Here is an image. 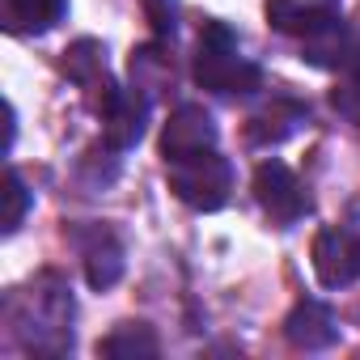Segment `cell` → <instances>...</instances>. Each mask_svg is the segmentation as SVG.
<instances>
[{
    "instance_id": "6da1fadb",
    "label": "cell",
    "mask_w": 360,
    "mask_h": 360,
    "mask_svg": "<svg viewBox=\"0 0 360 360\" xmlns=\"http://www.w3.org/2000/svg\"><path fill=\"white\" fill-rule=\"evenodd\" d=\"M9 322L18 339L39 356L72 352V288L56 271H43L26 292L9 301Z\"/></svg>"
},
{
    "instance_id": "7a4b0ae2",
    "label": "cell",
    "mask_w": 360,
    "mask_h": 360,
    "mask_svg": "<svg viewBox=\"0 0 360 360\" xmlns=\"http://www.w3.org/2000/svg\"><path fill=\"white\" fill-rule=\"evenodd\" d=\"M195 81L217 98H246L263 89V68L242 56V43L225 22H204L195 47Z\"/></svg>"
},
{
    "instance_id": "3957f363",
    "label": "cell",
    "mask_w": 360,
    "mask_h": 360,
    "mask_svg": "<svg viewBox=\"0 0 360 360\" xmlns=\"http://www.w3.org/2000/svg\"><path fill=\"white\" fill-rule=\"evenodd\" d=\"M165 178H169V191L195 212H221L233 195V165L229 157H221V148L165 161Z\"/></svg>"
},
{
    "instance_id": "277c9868",
    "label": "cell",
    "mask_w": 360,
    "mask_h": 360,
    "mask_svg": "<svg viewBox=\"0 0 360 360\" xmlns=\"http://www.w3.org/2000/svg\"><path fill=\"white\" fill-rule=\"evenodd\" d=\"M255 200H259V208L271 217V225H280V229L305 221L309 208H314L305 183H301V178H297L284 161H276V157L259 161V169H255Z\"/></svg>"
},
{
    "instance_id": "5b68a950",
    "label": "cell",
    "mask_w": 360,
    "mask_h": 360,
    "mask_svg": "<svg viewBox=\"0 0 360 360\" xmlns=\"http://www.w3.org/2000/svg\"><path fill=\"white\" fill-rule=\"evenodd\" d=\"M267 22L288 39L318 43L343 26V0H267Z\"/></svg>"
},
{
    "instance_id": "8992f818",
    "label": "cell",
    "mask_w": 360,
    "mask_h": 360,
    "mask_svg": "<svg viewBox=\"0 0 360 360\" xmlns=\"http://www.w3.org/2000/svg\"><path fill=\"white\" fill-rule=\"evenodd\" d=\"M98 115H102V140H106V148L127 153V148L140 144V136L148 127V94L136 89V85H115L110 98L98 106Z\"/></svg>"
},
{
    "instance_id": "52a82bcc",
    "label": "cell",
    "mask_w": 360,
    "mask_h": 360,
    "mask_svg": "<svg viewBox=\"0 0 360 360\" xmlns=\"http://www.w3.org/2000/svg\"><path fill=\"white\" fill-rule=\"evenodd\" d=\"M314 276L322 288H347L360 280V233L352 229H322L314 238Z\"/></svg>"
},
{
    "instance_id": "ba28073f",
    "label": "cell",
    "mask_w": 360,
    "mask_h": 360,
    "mask_svg": "<svg viewBox=\"0 0 360 360\" xmlns=\"http://www.w3.org/2000/svg\"><path fill=\"white\" fill-rule=\"evenodd\" d=\"M217 119L187 102V106H178L169 119H165V131H161V157L174 161V157H187V153H204V148H217Z\"/></svg>"
},
{
    "instance_id": "9c48e42d",
    "label": "cell",
    "mask_w": 360,
    "mask_h": 360,
    "mask_svg": "<svg viewBox=\"0 0 360 360\" xmlns=\"http://www.w3.org/2000/svg\"><path fill=\"white\" fill-rule=\"evenodd\" d=\"M284 335H288V343L301 347V352H326V347L339 343V318H335L330 305L305 297V301H297L292 314L284 318Z\"/></svg>"
},
{
    "instance_id": "30bf717a",
    "label": "cell",
    "mask_w": 360,
    "mask_h": 360,
    "mask_svg": "<svg viewBox=\"0 0 360 360\" xmlns=\"http://www.w3.org/2000/svg\"><path fill=\"white\" fill-rule=\"evenodd\" d=\"M64 72H68L72 85H81V89L89 94L94 110H98V106L110 98V89H115V81H110V72H106V47L94 43V39H81V43H72V47L64 51Z\"/></svg>"
},
{
    "instance_id": "8fae6325",
    "label": "cell",
    "mask_w": 360,
    "mask_h": 360,
    "mask_svg": "<svg viewBox=\"0 0 360 360\" xmlns=\"http://www.w3.org/2000/svg\"><path fill=\"white\" fill-rule=\"evenodd\" d=\"M309 119V110L297 102V98H284V94H276L263 110H255L250 115V127H246V140L250 144H280V140H288L301 123Z\"/></svg>"
},
{
    "instance_id": "7c38bea8",
    "label": "cell",
    "mask_w": 360,
    "mask_h": 360,
    "mask_svg": "<svg viewBox=\"0 0 360 360\" xmlns=\"http://www.w3.org/2000/svg\"><path fill=\"white\" fill-rule=\"evenodd\" d=\"M81 259H85V280H89V288H110V284H119V276H123V246H119V238L110 233V229H89L85 238H81Z\"/></svg>"
},
{
    "instance_id": "4fadbf2b",
    "label": "cell",
    "mask_w": 360,
    "mask_h": 360,
    "mask_svg": "<svg viewBox=\"0 0 360 360\" xmlns=\"http://www.w3.org/2000/svg\"><path fill=\"white\" fill-rule=\"evenodd\" d=\"M9 34H47L68 18V0H0Z\"/></svg>"
},
{
    "instance_id": "5bb4252c",
    "label": "cell",
    "mask_w": 360,
    "mask_h": 360,
    "mask_svg": "<svg viewBox=\"0 0 360 360\" xmlns=\"http://www.w3.org/2000/svg\"><path fill=\"white\" fill-rule=\"evenodd\" d=\"M157 352H161V343L148 322H123L98 343V356H110V360H148Z\"/></svg>"
},
{
    "instance_id": "9a60e30c",
    "label": "cell",
    "mask_w": 360,
    "mask_h": 360,
    "mask_svg": "<svg viewBox=\"0 0 360 360\" xmlns=\"http://www.w3.org/2000/svg\"><path fill=\"white\" fill-rule=\"evenodd\" d=\"M131 77H136V89H144L153 98V89L174 81V68L157 47H140V51H131Z\"/></svg>"
},
{
    "instance_id": "2e32d148",
    "label": "cell",
    "mask_w": 360,
    "mask_h": 360,
    "mask_svg": "<svg viewBox=\"0 0 360 360\" xmlns=\"http://www.w3.org/2000/svg\"><path fill=\"white\" fill-rule=\"evenodd\" d=\"M26 212H30V191L22 183V174L9 169L5 174V233H18L22 221H26Z\"/></svg>"
},
{
    "instance_id": "e0dca14e",
    "label": "cell",
    "mask_w": 360,
    "mask_h": 360,
    "mask_svg": "<svg viewBox=\"0 0 360 360\" xmlns=\"http://www.w3.org/2000/svg\"><path fill=\"white\" fill-rule=\"evenodd\" d=\"M144 9H148V18H153L161 39L174 34V26H178V5H174V0H144Z\"/></svg>"
}]
</instances>
